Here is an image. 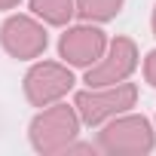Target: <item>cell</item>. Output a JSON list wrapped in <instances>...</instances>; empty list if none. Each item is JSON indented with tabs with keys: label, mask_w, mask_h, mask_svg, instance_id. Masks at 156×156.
Returning a JSON list of instances; mask_svg holds the SVG:
<instances>
[{
	"label": "cell",
	"mask_w": 156,
	"mask_h": 156,
	"mask_svg": "<svg viewBox=\"0 0 156 156\" xmlns=\"http://www.w3.org/2000/svg\"><path fill=\"white\" fill-rule=\"evenodd\" d=\"M95 147H98V153H107V156H147L156 147V132L147 116L126 110V113L101 122Z\"/></svg>",
	"instance_id": "obj_1"
},
{
	"label": "cell",
	"mask_w": 156,
	"mask_h": 156,
	"mask_svg": "<svg viewBox=\"0 0 156 156\" xmlns=\"http://www.w3.org/2000/svg\"><path fill=\"white\" fill-rule=\"evenodd\" d=\"M80 116H76V107L67 101H55L49 107H40V113L31 119L28 126V138L31 147L43 156L52 153H64L70 141H76L80 135Z\"/></svg>",
	"instance_id": "obj_2"
},
{
	"label": "cell",
	"mask_w": 156,
	"mask_h": 156,
	"mask_svg": "<svg viewBox=\"0 0 156 156\" xmlns=\"http://www.w3.org/2000/svg\"><path fill=\"white\" fill-rule=\"evenodd\" d=\"M138 104V86L122 80L113 86H86L83 92L73 95V107L76 116L86 126H101L126 110H132Z\"/></svg>",
	"instance_id": "obj_3"
},
{
	"label": "cell",
	"mask_w": 156,
	"mask_h": 156,
	"mask_svg": "<svg viewBox=\"0 0 156 156\" xmlns=\"http://www.w3.org/2000/svg\"><path fill=\"white\" fill-rule=\"evenodd\" d=\"M0 46L9 58L19 61H34L46 52L49 46V31L37 16L12 12L3 25H0Z\"/></svg>",
	"instance_id": "obj_4"
},
{
	"label": "cell",
	"mask_w": 156,
	"mask_h": 156,
	"mask_svg": "<svg viewBox=\"0 0 156 156\" xmlns=\"http://www.w3.org/2000/svg\"><path fill=\"white\" fill-rule=\"evenodd\" d=\"M73 73L70 64L64 61H34L31 70L25 73V98L34 107H49L55 101H61L70 89H73Z\"/></svg>",
	"instance_id": "obj_5"
},
{
	"label": "cell",
	"mask_w": 156,
	"mask_h": 156,
	"mask_svg": "<svg viewBox=\"0 0 156 156\" xmlns=\"http://www.w3.org/2000/svg\"><path fill=\"white\" fill-rule=\"evenodd\" d=\"M141 58H138V46L132 37H113L107 40V49L104 55L86 67V86H113V83H122L138 70Z\"/></svg>",
	"instance_id": "obj_6"
},
{
	"label": "cell",
	"mask_w": 156,
	"mask_h": 156,
	"mask_svg": "<svg viewBox=\"0 0 156 156\" xmlns=\"http://www.w3.org/2000/svg\"><path fill=\"white\" fill-rule=\"evenodd\" d=\"M107 49V34L95 25V22H83V25H64V34L58 37V55L64 64L70 67H92Z\"/></svg>",
	"instance_id": "obj_7"
},
{
	"label": "cell",
	"mask_w": 156,
	"mask_h": 156,
	"mask_svg": "<svg viewBox=\"0 0 156 156\" xmlns=\"http://www.w3.org/2000/svg\"><path fill=\"white\" fill-rule=\"evenodd\" d=\"M31 16H37L43 25L64 28L76 16V0H31Z\"/></svg>",
	"instance_id": "obj_8"
},
{
	"label": "cell",
	"mask_w": 156,
	"mask_h": 156,
	"mask_svg": "<svg viewBox=\"0 0 156 156\" xmlns=\"http://www.w3.org/2000/svg\"><path fill=\"white\" fill-rule=\"evenodd\" d=\"M126 6V0H76V16L83 22H95L104 25L110 19H116Z\"/></svg>",
	"instance_id": "obj_9"
},
{
	"label": "cell",
	"mask_w": 156,
	"mask_h": 156,
	"mask_svg": "<svg viewBox=\"0 0 156 156\" xmlns=\"http://www.w3.org/2000/svg\"><path fill=\"white\" fill-rule=\"evenodd\" d=\"M144 80L156 89V49L147 52V58H144Z\"/></svg>",
	"instance_id": "obj_10"
},
{
	"label": "cell",
	"mask_w": 156,
	"mask_h": 156,
	"mask_svg": "<svg viewBox=\"0 0 156 156\" xmlns=\"http://www.w3.org/2000/svg\"><path fill=\"white\" fill-rule=\"evenodd\" d=\"M22 3V0H0V12H9V9H16Z\"/></svg>",
	"instance_id": "obj_11"
},
{
	"label": "cell",
	"mask_w": 156,
	"mask_h": 156,
	"mask_svg": "<svg viewBox=\"0 0 156 156\" xmlns=\"http://www.w3.org/2000/svg\"><path fill=\"white\" fill-rule=\"evenodd\" d=\"M150 28H153V37H156V6H153V19H150Z\"/></svg>",
	"instance_id": "obj_12"
}]
</instances>
